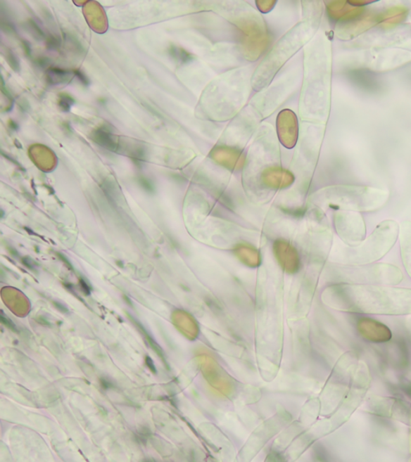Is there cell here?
Here are the masks:
<instances>
[{
  "label": "cell",
  "mask_w": 411,
  "mask_h": 462,
  "mask_svg": "<svg viewBox=\"0 0 411 462\" xmlns=\"http://www.w3.org/2000/svg\"><path fill=\"white\" fill-rule=\"evenodd\" d=\"M389 197V192L378 188L347 186L329 191L327 200L334 207L361 213L378 210Z\"/></svg>",
  "instance_id": "3"
},
{
  "label": "cell",
  "mask_w": 411,
  "mask_h": 462,
  "mask_svg": "<svg viewBox=\"0 0 411 462\" xmlns=\"http://www.w3.org/2000/svg\"><path fill=\"white\" fill-rule=\"evenodd\" d=\"M400 225L395 220H385L377 226L371 235L355 247L341 250L339 259L346 264H374L380 260L395 246L399 237Z\"/></svg>",
  "instance_id": "1"
},
{
  "label": "cell",
  "mask_w": 411,
  "mask_h": 462,
  "mask_svg": "<svg viewBox=\"0 0 411 462\" xmlns=\"http://www.w3.org/2000/svg\"><path fill=\"white\" fill-rule=\"evenodd\" d=\"M1 319H2V322L6 325V326H7L8 328H11V330H13L14 332H16L15 326V325L13 323V322H11V321H9L8 319H6V318H4V316L3 315H2V316H1Z\"/></svg>",
  "instance_id": "9"
},
{
  "label": "cell",
  "mask_w": 411,
  "mask_h": 462,
  "mask_svg": "<svg viewBox=\"0 0 411 462\" xmlns=\"http://www.w3.org/2000/svg\"><path fill=\"white\" fill-rule=\"evenodd\" d=\"M346 304L364 311L411 310V292L372 287L346 288L342 293Z\"/></svg>",
  "instance_id": "2"
},
{
  "label": "cell",
  "mask_w": 411,
  "mask_h": 462,
  "mask_svg": "<svg viewBox=\"0 0 411 462\" xmlns=\"http://www.w3.org/2000/svg\"><path fill=\"white\" fill-rule=\"evenodd\" d=\"M335 220L336 231L348 246H358L367 237V226L361 213L342 211L336 213Z\"/></svg>",
  "instance_id": "4"
},
{
  "label": "cell",
  "mask_w": 411,
  "mask_h": 462,
  "mask_svg": "<svg viewBox=\"0 0 411 462\" xmlns=\"http://www.w3.org/2000/svg\"><path fill=\"white\" fill-rule=\"evenodd\" d=\"M146 361L148 365V367L150 368V369L152 371L153 373H156V368H154V365L153 364V361H151V359L150 357H146Z\"/></svg>",
  "instance_id": "10"
},
{
  "label": "cell",
  "mask_w": 411,
  "mask_h": 462,
  "mask_svg": "<svg viewBox=\"0 0 411 462\" xmlns=\"http://www.w3.org/2000/svg\"><path fill=\"white\" fill-rule=\"evenodd\" d=\"M359 333L365 339L384 343L391 339V332L385 324L370 318H362L358 323Z\"/></svg>",
  "instance_id": "5"
},
{
  "label": "cell",
  "mask_w": 411,
  "mask_h": 462,
  "mask_svg": "<svg viewBox=\"0 0 411 462\" xmlns=\"http://www.w3.org/2000/svg\"><path fill=\"white\" fill-rule=\"evenodd\" d=\"M93 139L99 145L105 147L106 149L112 151H116L118 150L116 141L113 139L111 134L105 130L99 129L96 131Z\"/></svg>",
  "instance_id": "7"
},
{
  "label": "cell",
  "mask_w": 411,
  "mask_h": 462,
  "mask_svg": "<svg viewBox=\"0 0 411 462\" xmlns=\"http://www.w3.org/2000/svg\"><path fill=\"white\" fill-rule=\"evenodd\" d=\"M398 238L403 265L411 277V222H402Z\"/></svg>",
  "instance_id": "6"
},
{
  "label": "cell",
  "mask_w": 411,
  "mask_h": 462,
  "mask_svg": "<svg viewBox=\"0 0 411 462\" xmlns=\"http://www.w3.org/2000/svg\"><path fill=\"white\" fill-rule=\"evenodd\" d=\"M405 11H406V10L404 8H396L391 9L388 11L384 18H381V21H384V24L386 25L396 24V23L401 20L405 14Z\"/></svg>",
  "instance_id": "8"
}]
</instances>
